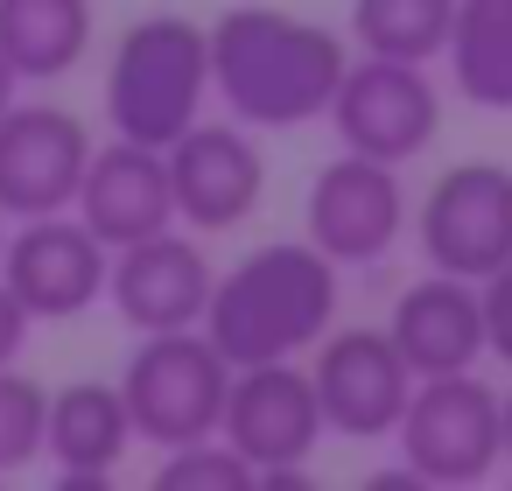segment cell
Returning a JSON list of instances; mask_svg holds the SVG:
<instances>
[{"label": "cell", "instance_id": "7", "mask_svg": "<svg viewBox=\"0 0 512 491\" xmlns=\"http://www.w3.org/2000/svg\"><path fill=\"white\" fill-rule=\"evenodd\" d=\"M407 232V183H400V162H379V155H330L316 176H309V197H302V239L323 246L337 267H379Z\"/></svg>", "mask_w": 512, "mask_h": 491}, {"label": "cell", "instance_id": "5", "mask_svg": "<svg viewBox=\"0 0 512 491\" xmlns=\"http://www.w3.org/2000/svg\"><path fill=\"white\" fill-rule=\"evenodd\" d=\"M393 442H400V470L414 484H435V491L484 484L505 463V400L477 372L414 379V400H407Z\"/></svg>", "mask_w": 512, "mask_h": 491}, {"label": "cell", "instance_id": "8", "mask_svg": "<svg viewBox=\"0 0 512 491\" xmlns=\"http://www.w3.org/2000/svg\"><path fill=\"white\" fill-rule=\"evenodd\" d=\"M309 386L323 407V428L344 442H393L407 400H414V365L400 358V344L379 330H323L316 358H309Z\"/></svg>", "mask_w": 512, "mask_h": 491}, {"label": "cell", "instance_id": "26", "mask_svg": "<svg viewBox=\"0 0 512 491\" xmlns=\"http://www.w3.org/2000/svg\"><path fill=\"white\" fill-rule=\"evenodd\" d=\"M498 400H505V463H512V386H505Z\"/></svg>", "mask_w": 512, "mask_h": 491}, {"label": "cell", "instance_id": "17", "mask_svg": "<svg viewBox=\"0 0 512 491\" xmlns=\"http://www.w3.org/2000/svg\"><path fill=\"white\" fill-rule=\"evenodd\" d=\"M134 449V414L120 400V379H71L50 393L43 414V456L57 463V477L71 491L106 484Z\"/></svg>", "mask_w": 512, "mask_h": 491}, {"label": "cell", "instance_id": "24", "mask_svg": "<svg viewBox=\"0 0 512 491\" xmlns=\"http://www.w3.org/2000/svg\"><path fill=\"white\" fill-rule=\"evenodd\" d=\"M29 330H36V316L15 302V288H8V281H0V365H22Z\"/></svg>", "mask_w": 512, "mask_h": 491}, {"label": "cell", "instance_id": "3", "mask_svg": "<svg viewBox=\"0 0 512 491\" xmlns=\"http://www.w3.org/2000/svg\"><path fill=\"white\" fill-rule=\"evenodd\" d=\"M211 106V36L190 15H141L106 64V120L120 141L169 148Z\"/></svg>", "mask_w": 512, "mask_h": 491}, {"label": "cell", "instance_id": "22", "mask_svg": "<svg viewBox=\"0 0 512 491\" xmlns=\"http://www.w3.org/2000/svg\"><path fill=\"white\" fill-rule=\"evenodd\" d=\"M43 414H50L43 379H29L22 365H0V477L43 456Z\"/></svg>", "mask_w": 512, "mask_h": 491}, {"label": "cell", "instance_id": "23", "mask_svg": "<svg viewBox=\"0 0 512 491\" xmlns=\"http://www.w3.org/2000/svg\"><path fill=\"white\" fill-rule=\"evenodd\" d=\"M477 295H484V344H491L498 365H512V260L491 267L477 281Z\"/></svg>", "mask_w": 512, "mask_h": 491}, {"label": "cell", "instance_id": "13", "mask_svg": "<svg viewBox=\"0 0 512 491\" xmlns=\"http://www.w3.org/2000/svg\"><path fill=\"white\" fill-rule=\"evenodd\" d=\"M162 155H169L176 225H190V232H232L267 197V155H260L253 127H239V120H197Z\"/></svg>", "mask_w": 512, "mask_h": 491}, {"label": "cell", "instance_id": "15", "mask_svg": "<svg viewBox=\"0 0 512 491\" xmlns=\"http://www.w3.org/2000/svg\"><path fill=\"white\" fill-rule=\"evenodd\" d=\"M386 337L400 344V358L414 365V379H435V372H477V358H491L477 281L442 274V267H428L421 281H407V288L393 295Z\"/></svg>", "mask_w": 512, "mask_h": 491}, {"label": "cell", "instance_id": "18", "mask_svg": "<svg viewBox=\"0 0 512 491\" xmlns=\"http://www.w3.org/2000/svg\"><path fill=\"white\" fill-rule=\"evenodd\" d=\"M92 0H0V64L22 85H57L92 50Z\"/></svg>", "mask_w": 512, "mask_h": 491}, {"label": "cell", "instance_id": "4", "mask_svg": "<svg viewBox=\"0 0 512 491\" xmlns=\"http://www.w3.org/2000/svg\"><path fill=\"white\" fill-rule=\"evenodd\" d=\"M225 393H232V358L204 337V323L148 330L134 344L127 372H120V400L134 414V442H155V449H183V442L218 435Z\"/></svg>", "mask_w": 512, "mask_h": 491}, {"label": "cell", "instance_id": "16", "mask_svg": "<svg viewBox=\"0 0 512 491\" xmlns=\"http://www.w3.org/2000/svg\"><path fill=\"white\" fill-rule=\"evenodd\" d=\"M113 253L148 239V232H169L176 225V190H169V155L162 148H141V141H106L92 148L85 162V183H78V204H71Z\"/></svg>", "mask_w": 512, "mask_h": 491}, {"label": "cell", "instance_id": "12", "mask_svg": "<svg viewBox=\"0 0 512 491\" xmlns=\"http://www.w3.org/2000/svg\"><path fill=\"white\" fill-rule=\"evenodd\" d=\"M92 127L71 106L50 99H15L0 113V218H43V211H71L85 162H92Z\"/></svg>", "mask_w": 512, "mask_h": 491}, {"label": "cell", "instance_id": "11", "mask_svg": "<svg viewBox=\"0 0 512 491\" xmlns=\"http://www.w3.org/2000/svg\"><path fill=\"white\" fill-rule=\"evenodd\" d=\"M421 260L463 281H484L512 260V169L505 162H449L414 211Z\"/></svg>", "mask_w": 512, "mask_h": 491}, {"label": "cell", "instance_id": "19", "mask_svg": "<svg viewBox=\"0 0 512 491\" xmlns=\"http://www.w3.org/2000/svg\"><path fill=\"white\" fill-rule=\"evenodd\" d=\"M442 57L477 113H512V0H456Z\"/></svg>", "mask_w": 512, "mask_h": 491}, {"label": "cell", "instance_id": "27", "mask_svg": "<svg viewBox=\"0 0 512 491\" xmlns=\"http://www.w3.org/2000/svg\"><path fill=\"white\" fill-rule=\"evenodd\" d=\"M0 246H8V218H0Z\"/></svg>", "mask_w": 512, "mask_h": 491}, {"label": "cell", "instance_id": "14", "mask_svg": "<svg viewBox=\"0 0 512 491\" xmlns=\"http://www.w3.org/2000/svg\"><path fill=\"white\" fill-rule=\"evenodd\" d=\"M211 281L218 267L204 260V246L190 232H148L134 246L113 253V274H106V302L120 309L127 330H190L204 323V302H211Z\"/></svg>", "mask_w": 512, "mask_h": 491}, {"label": "cell", "instance_id": "1", "mask_svg": "<svg viewBox=\"0 0 512 491\" xmlns=\"http://www.w3.org/2000/svg\"><path fill=\"white\" fill-rule=\"evenodd\" d=\"M204 36H211V99L253 134L323 120L337 99V78L351 64V43L337 29L267 8V0L225 8Z\"/></svg>", "mask_w": 512, "mask_h": 491}, {"label": "cell", "instance_id": "10", "mask_svg": "<svg viewBox=\"0 0 512 491\" xmlns=\"http://www.w3.org/2000/svg\"><path fill=\"white\" fill-rule=\"evenodd\" d=\"M106 274H113V246L78 211L15 218L8 246H0V281L15 288V302L36 323H71L92 302H106Z\"/></svg>", "mask_w": 512, "mask_h": 491}, {"label": "cell", "instance_id": "20", "mask_svg": "<svg viewBox=\"0 0 512 491\" xmlns=\"http://www.w3.org/2000/svg\"><path fill=\"white\" fill-rule=\"evenodd\" d=\"M456 22V0H351V43L365 57L435 64Z\"/></svg>", "mask_w": 512, "mask_h": 491}, {"label": "cell", "instance_id": "6", "mask_svg": "<svg viewBox=\"0 0 512 491\" xmlns=\"http://www.w3.org/2000/svg\"><path fill=\"white\" fill-rule=\"evenodd\" d=\"M218 435L260 470V484H295L309 470L316 442L330 435L323 407H316V386H309V365L302 358L232 365V393H225Z\"/></svg>", "mask_w": 512, "mask_h": 491}, {"label": "cell", "instance_id": "21", "mask_svg": "<svg viewBox=\"0 0 512 491\" xmlns=\"http://www.w3.org/2000/svg\"><path fill=\"white\" fill-rule=\"evenodd\" d=\"M253 484H260V470L225 435L162 449V463H155V491H253Z\"/></svg>", "mask_w": 512, "mask_h": 491}, {"label": "cell", "instance_id": "9", "mask_svg": "<svg viewBox=\"0 0 512 491\" xmlns=\"http://www.w3.org/2000/svg\"><path fill=\"white\" fill-rule=\"evenodd\" d=\"M337 127L344 148L379 155V162H414L428 155V141L442 134V92L428 78V64H400V57H351L337 78V99L323 113Z\"/></svg>", "mask_w": 512, "mask_h": 491}, {"label": "cell", "instance_id": "2", "mask_svg": "<svg viewBox=\"0 0 512 491\" xmlns=\"http://www.w3.org/2000/svg\"><path fill=\"white\" fill-rule=\"evenodd\" d=\"M337 274L344 267L323 246H309V239H267V246H253L246 260H232L211 281L204 337L232 365L302 358L337 323V302H344V281Z\"/></svg>", "mask_w": 512, "mask_h": 491}, {"label": "cell", "instance_id": "25", "mask_svg": "<svg viewBox=\"0 0 512 491\" xmlns=\"http://www.w3.org/2000/svg\"><path fill=\"white\" fill-rule=\"evenodd\" d=\"M15 99H22V78H15V71H8V64H0V113H8V106H15Z\"/></svg>", "mask_w": 512, "mask_h": 491}]
</instances>
